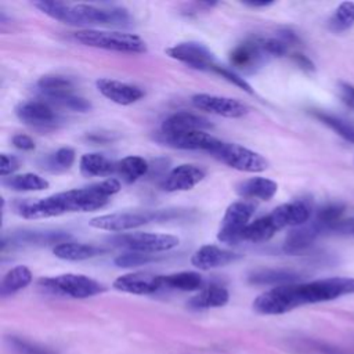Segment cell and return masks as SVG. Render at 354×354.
Here are the masks:
<instances>
[{
  "instance_id": "cell-39",
  "label": "cell",
  "mask_w": 354,
  "mask_h": 354,
  "mask_svg": "<svg viewBox=\"0 0 354 354\" xmlns=\"http://www.w3.org/2000/svg\"><path fill=\"white\" fill-rule=\"evenodd\" d=\"M10 342H11L12 348L19 354H55L53 350H50L47 347L37 346L35 343L26 342L19 337H11Z\"/></svg>"
},
{
  "instance_id": "cell-40",
  "label": "cell",
  "mask_w": 354,
  "mask_h": 354,
  "mask_svg": "<svg viewBox=\"0 0 354 354\" xmlns=\"http://www.w3.org/2000/svg\"><path fill=\"white\" fill-rule=\"evenodd\" d=\"M261 47L267 55L282 57L288 53V46L281 37H260Z\"/></svg>"
},
{
  "instance_id": "cell-32",
  "label": "cell",
  "mask_w": 354,
  "mask_h": 354,
  "mask_svg": "<svg viewBox=\"0 0 354 354\" xmlns=\"http://www.w3.org/2000/svg\"><path fill=\"white\" fill-rule=\"evenodd\" d=\"M4 185L14 191H43L48 188V181L35 173H24L11 176L4 180Z\"/></svg>"
},
{
  "instance_id": "cell-11",
  "label": "cell",
  "mask_w": 354,
  "mask_h": 354,
  "mask_svg": "<svg viewBox=\"0 0 354 354\" xmlns=\"http://www.w3.org/2000/svg\"><path fill=\"white\" fill-rule=\"evenodd\" d=\"M155 217H156L155 213L123 212V213H111V214L97 216L91 218L88 224L97 230H105L111 232H123V231L141 227Z\"/></svg>"
},
{
  "instance_id": "cell-14",
  "label": "cell",
  "mask_w": 354,
  "mask_h": 354,
  "mask_svg": "<svg viewBox=\"0 0 354 354\" xmlns=\"http://www.w3.org/2000/svg\"><path fill=\"white\" fill-rule=\"evenodd\" d=\"M113 288L131 295H151L163 288L162 275L149 272H129L113 281Z\"/></svg>"
},
{
  "instance_id": "cell-13",
  "label": "cell",
  "mask_w": 354,
  "mask_h": 354,
  "mask_svg": "<svg viewBox=\"0 0 354 354\" xmlns=\"http://www.w3.org/2000/svg\"><path fill=\"white\" fill-rule=\"evenodd\" d=\"M162 142L178 149H201L209 153H212L221 144L218 138L202 130L178 134H162Z\"/></svg>"
},
{
  "instance_id": "cell-4",
  "label": "cell",
  "mask_w": 354,
  "mask_h": 354,
  "mask_svg": "<svg viewBox=\"0 0 354 354\" xmlns=\"http://www.w3.org/2000/svg\"><path fill=\"white\" fill-rule=\"evenodd\" d=\"M39 285L46 290L73 299H87L105 292V286L101 282L83 274H62L41 278Z\"/></svg>"
},
{
  "instance_id": "cell-34",
  "label": "cell",
  "mask_w": 354,
  "mask_h": 354,
  "mask_svg": "<svg viewBox=\"0 0 354 354\" xmlns=\"http://www.w3.org/2000/svg\"><path fill=\"white\" fill-rule=\"evenodd\" d=\"M354 25V3L343 1L329 18L328 26L333 32H344Z\"/></svg>"
},
{
  "instance_id": "cell-41",
  "label": "cell",
  "mask_w": 354,
  "mask_h": 354,
  "mask_svg": "<svg viewBox=\"0 0 354 354\" xmlns=\"http://www.w3.org/2000/svg\"><path fill=\"white\" fill-rule=\"evenodd\" d=\"M75 162V151L69 147L59 148L55 151L51 159V165L58 169H69Z\"/></svg>"
},
{
  "instance_id": "cell-26",
  "label": "cell",
  "mask_w": 354,
  "mask_h": 354,
  "mask_svg": "<svg viewBox=\"0 0 354 354\" xmlns=\"http://www.w3.org/2000/svg\"><path fill=\"white\" fill-rule=\"evenodd\" d=\"M299 279H300V274L290 271V270L267 268V270L254 271L249 275V282L256 283V285L281 286V285L296 283V281H299Z\"/></svg>"
},
{
  "instance_id": "cell-47",
  "label": "cell",
  "mask_w": 354,
  "mask_h": 354,
  "mask_svg": "<svg viewBox=\"0 0 354 354\" xmlns=\"http://www.w3.org/2000/svg\"><path fill=\"white\" fill-rule=\"evenodd\" d=\"M353 234H354V230H353Z\"/></svg>"
},
{
  "instance_id": "cell-9",
  "label": "cell",
  "mask_w": 354,
  "mask_h": 354,
  "mask_svg": "<svg viewBox=\"0 0 354 354\" xmlns=\"http://www.w3.org/2000/svg\"><path fill=\"white\" fill-rule=\"evenodd\" d=\"M192 104L195 108L201 111H206L213 115L224 116V118H242L248 113V106L242 104L241 101L230 97H223V95H214V94H206V93H199L192 95L191 98Z\"/></svg>"
},
{
  "instance_id": "cell-27",
  "label": "cell",
  "mask_w": 354,
  "mask_h": 354,
  "mask_svg": "<svg viewBox=\"0 0 354 354\" xmlns=\"http://www.w3.org/2000/svg\"><path fill=\"white\" fill-rule=\"evenodd\" d=\"M37 88L50 101L65 94L73 93V83L61 75H44L37 80Z\"/></svg>"
},
{
  "instance_id": "cell-2",
  "label": "cell",
  "mask_w": 354,
  "mask_h": 354,
  "mask_svg": "<svg viewBox=\"0 0 354 354\" xmlns=\"http://www.w3.org/2000/svg\"><path fill=\"white\" fill-rule=\"evenodd\" d=\"M120 191V181L118 178H106L101 183L91 184L83 188H73L50 196L29 201L19 205L18 214L28 220H39L57 217L65 213L93 212L104 207L109 198Z\"/></svg>"
},
{
  "instance_id": "cell-10",
  "label": "cell",
  "mask_w": 354,
  "mask_h": 354,
  "mask_svg": "<svg viewBox=\"0 0 354 354\" xmlns=\"http://www.w3.org/2000/svg\"><path fill=\"white\" fill-rule=\"evenodd\" d=\"M166 54L173 59L202 71H210L216 64L212 51L198 41H183L174 44L166 48Z\"/></svg>"
},
{
  "instance_id": "cell-29",
  "label": "cell",
  "mask_w": 354,
  "mask_h": 354,
  "mask_svg": "<svg viewBox=\"0 0 354 354\" xmlns=\"http://www.w3.org/2000/svg\"><path fill=\"white\" fill-rule=\"evenodd\" d=\"M32 272L26 266H15L3 277L0 283L1 296L12 295L24 288H26L32 282Z\"/></svg>"
},
{
  "instance_id": "cell-25",
  "label": "cell",
  "mask_w": 354,
  "mask_h": 354,
  "mask_svg": "<svg viewBox=\"0 0 354 354\" xmlns=\"http://www.w3.org/2000/svg\"><path fill=\"white\" fill-rule=\"evenodd\" d=\"M230 293L225 288L220 285H210L202 289L198 295L189 299L188 306L192 308H214L223 307L228 303Z\"/></svg>"
},
{
  "instance_id": "cell-44",
  "label": "cell",
  "mask_w": 354,
  "mask_h": 354,
  "mask_svg": "<svg viewBox=\"0 0 354 354\" xmlns=\"http://www.w3.org/2000/svg\"><path fill=\"white\" fill-rule=\"evenodd\" d=\"M12 144L15 148L22 151H32L35 149V141L26 134H15L12 137Z\"/></svg>"
},
{
  "instance_id": "cell-30",
  "label": "cell",
  "mask_w": 354,
  "mask_h": 354,
  "mask_svg": "<svg viewBox=\"0 0 354 354\" xmlns=\"http://www.w3.org/2000/svg\"><path fill=\"white\" fill-rule=\"evenodd\" d=\"M116 171L127 183H134L148 171V162L137 155H129L116 163Z\"/></svg>"
},
{
  "instance_id": "cell-3",
  "label": "cell",
  "mask_w": 354,
  "mask_h": 354,
  "mask_svg": "<svg viewBox=\"0 0 354 354\" xmlns=\"http://www.w3.org/2000/svg\"><path fill=\"white\" fill-rule=\"evenodd\" d=\"M73 37L79 43L88 47L104 48V50H111L118 53H127V54L147 53L145 41L140 36L133 33L83 29V30H77L73 35Z\"/></svg>"
},
{
  "instance_id": "cell-8",
  "label": "cell",
  "mask_w": 354,
  "mask_h": 354,
  "mask_svg": "<svg viewBox=\"0 0 354 354\" xmlns=\"http://www.w3.org/2000/svg\"><path fill=\"white\" fill-rule=\"evenodd\" d=\"M254 213V205L246 201L232 202L221 220L217 239L223 243H236L242 241L245 228L250 224L249 220Z\"/></svg>"
},
{
  "instance_id": "cell-7",
  "label": "cell",
  "mask_w": 354,
  "mask_h": 354,
  "mask_svg": "<svg viewBox=\"0 0 354 354\" xmlns=\"http://www.w3.org/2000/svg\"><path fill=\"white\" fill-rule=\"evenodd\" d=\"M112 242L118 246H123L130 252H140L147 254H155L159 252H167L178 246L180 239L170 234L159 232H130L112 238Z\"/></svg>"
},
{
  "instance_id": "cell-20",
  "label": "cell",
  "mask_w": 354,
  "mask_h": 354,
  "mask_svg": "<svg viewBox=\"0 0 354 354\" xmlns=\"http://www.w3.org/2000/svg\"><path fill=\"white\" fill-rule=\"evenodd\" d=\"M321 234H324V230L315 220L311 223H306L303 225L295 227L293 230L289 231V234L285 238L283 250L290 254L304 252L314 243V241Z\"/></svg>"
},
{
  "instance_id": "cell-18",
  "label": "cell",
  "mask_w": 354,
  "mask_h": 354,
  "mask_svg": "<svg viewBox=\"0 0 354 354\" xmlns=\"http://www.w3.org/2000/svg\"><path fill=\"white\" fill-rule=\"evenodd\" d=\"M205 177V171L195 165H180L169 171L162 183V188L167 192L188 191L199 184Z\"/></svg>"
},
{
  "instance_id": "cell-38",
  "label": "cell",
  "mask_w": 354,
  "mask_h": 354,
  "mask_svg": "<svg viewBox=\"0 0 354 354\" xmlns=\"http://www.w3.org/2000/svg\"><path fill=\"white\" fill-rule=\"evenodd\" d=\"M212 72H214V73H217V75H220L221 77H224L225 80H228L230 83H232V84H235V86H238L239 88H242V90H245L246 93H253V90H252V87H250V84L243 79V77H241L236 72H234L232 69H228V68H225V66H220V65H217V64H214L213 66H212V69H210Z\"/></svg>"
},
{
  "instance_id": "cell-5",
  "label": "cell",
  "mask_w": 354,
  "mask_h": 354,
  "mask_svg": "<svg viewBox=\"0 0 354 354\" xmlns=\"http://www.w3.org/2000/svg\"><path fill=\"white\" fill-rule=\"evenodd\" d=\"M129 21V12L122 7L95 4L69 6V25H126Z\"/></svg>"
},
{
  "instance_id": "cell-33",
  "label": "cell",
  "mask_w": 354,
  "mask_h": 354,
  "mask_svg": "<svg viewBox=\"0 0 354 354\" xmlns=\"http://www.w3.org/2000/svg\"><path fill=\"white\" fill-rule=\"evenodd\" d=\"M314 118H317L319 122L326 124L329 129H332L336 134H339L343 140L354 144V124L330 113H325L321 111L313 112Z\"/></svg>"
},
{
  "instance_id": "cell-21",
  "label": "cell",
  "mask_w": 354,
  "mask_h": 354,
  "mask_svg": "<svg viewBox=\"0 0 354 354\" xmlns=\"http://www.w3.org/2000/svg\"><path fill=\"white\" fill-rule=\"evenodd\" d=\"M212 127V124L202 116L191 113V112H176L166 118L162 123V134H178V133H188Z\"/></svg>"
},
{
  "instance_id": "cell-22",
  "label": "cell",
  "mask_w": 354,
  "mask_h": 354,
  "mask_svg": "<svg viewBox=\"0 0 354 354\" xmlns=\"http://www.w3.org/2000/svg\"><path fill=\"white\" fill-rule=\"evenodd\" d=\"M278 191V184L266 177H252L238 184L236 192L246 199H271Z\"/></svg>"
},
{
  "instance_id": "cell-12",
  "label": "cell",
  "mask_w": 354,
  "mask_h": 354,
  "mask_svg": "<svg viewBox=\"0 0 354 354\" xmlns=\"http://www.w3.org/2000/svg\"><path fill=\"white\" fill-rule=\"evenodd\" d=\"M15 115L25 124L35 129L54 127L58 116L47 101H25L17 105Z\"/></svg>"
},
{
  "instance_id": "cell-24",
  "label": "cell",
  "mask_w": 354,
  "mask_h": 354,
  "mask_svg": "<svg viewBox=\"0 0 354 354\" xmlns=\"http://www.w3.org/2000/svg\"><path fill=\"white\" fill-rule=\"evenodd\" d=\"M80 173L86 177L111 176L116 170V163L102 153H84L79 160Z\"/></svg>"
},
{
  "instance_id": "cell-43",
  "label": "cell",
  "mask_w": 354,
  "mask_h": 354,
  "mask_svg": "<svg viewBox=\"0 0 354 354\" xmlns=\"http://www.w3.org/2000/svg\"><path fill=\"white\" fill-rule=\"evenodd\" d=\"M339 93L342 102L350 109H354V86L346 82H339Z\"/></svg>"
},
{
  "instance_id": "cell-1",
  "label": "cell",
  "mask_w": 354,
  "mask_h": 354,
  "mask_svg": "<svg viewBox=\"0 0 354 354\" xmlns=\"http://www.w3.org/2000/svg\"><path fill=\"white\" fill-rule=\"evenodd\" d=\"M351 293H354V278L330 277L304 283L274 286L254 299L253 308L259 314L279 315L304 304L329 301Z\"/></svg>"
},
{
  "instance_id": "cell-19",
  "label": "cell",
  "mask_w": 354,
  "mask_h": 354,
  "mask_svg": "<svg viewBox=\"0 0 354 354\" xmlns=\"http://www.w3.org/2000/svg\"><path fill=\"white\" fill-rule=\"evenodd\" d=\"M239 259L241 254L235 252L221 249L216 245H203L192 254L191 264L199 270H212L224 267Z\"/></svg>"
},
{
  "instance_id": "cell-37",
  "label": "cell",
  "mask_w": 354,
  "mask_h": 354,
  "mask_svg": "<svg viewBox=\"0 0 354 354\" xmlns=\"http://www.w3.org/2000/svg\"><path fill=\"white\" fill-rule=\"evenodd\" d=\"M151 261H155L153 254H147V253H140V252H126L123 254H119L113 263L118 267L127 268V267H137V266H144Z\"/></svg>"
},
{
  "instance_id": "cell-28",
  "label": "cell",
  "mask_w": 354,
  "mask_h": 354,
  "mask_svg": "<svg viewBox=\"0 0 354 354\" xmlns=\"http://www.w3.org/2000/svg\"><path fill=\"white\" fill-rule=\"evenodd\" d=\"M162 283L163 288L192 292L202 288L203 278L199 272L195 271H180L169 275H162Z\"/></svg>"
},
{
  "instance_id": "cell-16",
  "label": "cell",
  "mask_w": 354,
  "mask_h": 354,
  "mask_svg": "<svg viewBox=\"0 0 354 354\" xmlns=\"http://www.w3.org/2000/svg\"><path fill=\"white\" fill-rule=\"evenodd\" d=\"M274 221L277 230L285 227H299L308 223L311 209L304 201H293L277 206L271 213H268Z\"/></svg>"
},
{
  "instance_id": "cell-46",
  "label": "cell",
  "mask_w": 354,
  "mask_h": 354,
  "mask_svg": "<svg viewBox=\"0 0 354 354\" xmlns=\"http://www.w3.org/2000/svg\"><path fill=\"white\" fill-rule=\"evenodd\" d=\"M243 4L253 8H259V7H268L272 4V1H243Z\"/></svg>"
},
{
  "instance_id": "cell-45",
  "label": "cell",
  "mask_w": 354,
  "mask_h": 354,
  "mask_svg": "<svg viewBox=\"0 0 354 354\" xmlns=\"http://www.w3.org/2000/svg\"><path fill=\"white\" fill-rule=\"evenodd\" d=\"M292 59H293L303 71H306V72H314V71H315V66H314L313 61H311L310 58H307L306 55L300 54V53H295V54L292 55Z\"/></svg>"
},
{
  "instance_id": "cell-17",
  "label": "cell",
  "mask_w": 354,
  "mask_h": 354,
  "mask_svg": "<svg viewBox=\"0 0 354 354\" xmlns=\"http://www.w3.org/2000/svg\"><path fill=\"white\" fill-rule=\"evenodd\" d=\"M97 88L105 98L119 105H130L144 97V91L138 86L108 77L98 79Z\"/></svg>"
},
{
  "instance_id": "cell-42",
  "label": "cell",
  "mask_w": 354,
  "mask_h": 354,
  "mask_svg": "<svg viewBox=\"0 0 354 354\" xmlns=\"http://www.w3.org/2000/svg\"><path fill=\"white\" fill-rule=\"evenodd\" d=\"M18 166H19V163H18V159L15 156L7 155V153H3L0 156V174H1V177L12 174L18 169Z\"/></svg>"
},
{
  "instance_id": "cell-35",
  "label": "cell",
  "mask_w": 354,
  "mask_h": 354,
  "mask_svg": "<svg viewBox=\"0 0 354 354\" xmlns=\"http://www.w3.org/2000/svg\"><path fill=\"white\" fill-rule=\"evenodd\" d=\"M35 7H37L41 12H44L46 15L51 17L53 19L61 21L64 24H68L69 19V6L68 3L64 1H35L33 3Z\"/></svg>"
},
{
  "instance_id": "cell-31",
  "label": "cell",
  "mask_w": 354,
  "mask_h": 354,
  "mask_svg": "<svg viewBox=\"0 0 354 354\" xmlns=\"http://www.w3.org/2000/svg\"><path fill=\"white\" fill-rule=\"evenodd\" d=\"M277 227L274 224V221L271 220L270 214L263 216L257 220H254L253 223H250L242 235L243 241H250V242H264L268 241L275 232H277Z\"/></svg>"
},
{
  "instance_id": "cell-23",
  "label": "cell",
  "mask_w": 354,
  "mask_h": 354,
  "mask_svg": "<svg viewBox=\"0 0 354 354\" xmlns=\"http://www.w3.org/2000/svg\"><path fill=\"white\" fill-rule=\"evenodd\" d=\"M104 250L101 248H97L94 245H87V243H79V242H71L65 241L54 246L53 253L55 257L66 261H80V260H87L91 257L98 256Z\"/></svg>"
},
{
  "instance_id": "cell-6",
  "label": "cell",
  "mask_w": 354,
  "mask_h": 354,
  "mask_svg": "<svg viewBox=\"0 0 354 354\" xmlns=\"http://www.w3.org/2000/svg\"><path fill=\"white\" fill-rule=\"evenodd\" d=\"M210 155L239 171L260 173L268 167V162L263 155L234 142L221 141V144Z\"/></svg>"
},
{
  "instance_id": "cell-36",
  "label": "cell",
  "mask_w": 354,
  "mask_h": 354,
  "mask_svg": "<svg viewBox=\"0 0 354 354\" xmlns=\"http://www.w3.org/2000/svg\"><path fill=\"white\" fill-rule=\"evenodd\" d=\"M47 102L48 104H55V105H59L62 108H66V109H71V111H76V112H87V111L91 109V104L86 98L77 97L73 93L61 95V97L50 100Z\"/></svg>"
},
{
  "instance_id": "cell-15",
  "label": "cell",
  "mask_w": 354,
  "mask_h": 354,
  "mask_svg": "<svg viewBox=\"0 0 354 354\" xmlns=\"http://www.w3.org/2000/svg\"><path fill=\"white\" fill-rule=\"evenodd\" d=\"M267 54L261 47L260 37L245 40L230 54V62L239 71L253 72L266 59Z\"/></svg>"
}]
</instances>
